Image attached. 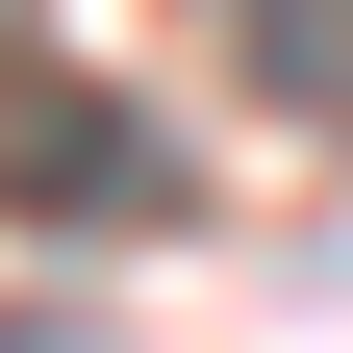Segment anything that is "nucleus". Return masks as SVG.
I'll return each instance as SVG.
<instances>
[{"label":"nucleus","mask_w":353,"mask_h":353,"mask_svg":"<svg viewBox=\"0 0 353 353\" xmlns=\"http://www.w3.org/2000/svg\"><path fill=\"white\" fill-rule=\"evenodd\" d=\"M176 26H202V51H252L278 101H328V126H353V0H176Z\"/></svg>","instance_id":"nucleus-2"},{"label":"nucleus","mask_w":353,"mask_h":353,"mask_svg":"<svg viewBox=\"0 0 353 353\" xmlns=\"http://www.w3.org/2000/svg\"><path fill=\"white\" fill-rule=\"evenodd\" d=\"M152 202H176V152L101 101V76L0 51V228H152Z\"/></svg>","instance_id":"nucleus-1"}]
</instances>
